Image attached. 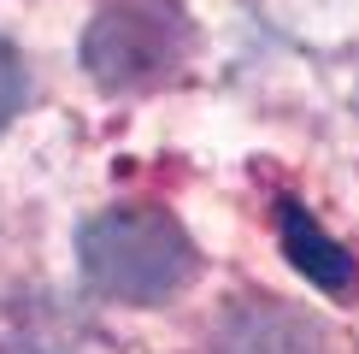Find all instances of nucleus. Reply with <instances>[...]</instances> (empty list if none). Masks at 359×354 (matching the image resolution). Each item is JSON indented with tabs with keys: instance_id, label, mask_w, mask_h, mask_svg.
Here are the masks:
<instances>
[{
	"instance_id": "20e7f679",
	"label": "nucleus",
	"mask_w": 359,
	"mask_h": 354,
	"mask_svg": "<svg viewBox=\"0 0 359 354\" xmlns=\"http://www.w3.org/2000/svg\"><path fill=\"white\" fill-rule=\"evenodd\" d=\"M283 248H289V260L301 266L318 289H330V295H348V289H353V260H348V248H336L294 201L283 206Z\"/></svg>"
},
{
	"instance_id": "7ed1b4c3",
	"label": "nucleus",
	"mask_w": 359,
	"mask_h": 354,
	"mask_svg": "<svg viewBox=\"0 0 359 354\" xmlns=\"http://www.w3.org/2000/svg\"><path fill=\"white\" fill-rule=\"evenodd\" d=\"M212 354H330V331L289 301H242L218 319Z\"/></svg>"
},
{
	"instance_id": "39448f33",
	"label": "nucleus",
	"mask_w": 359,
	"mask_h": 354,
	"mask_svg": "<svg viewBox=\"0 0 359 354\" xmlns=\"http://www.w3.org/2000/svg\"><path fill=\"white\" fill-rule=\"evenodd\" d=\"M18 107H24V65H18V53L0 41V130L18 118Z\"/></svg>"
},
{
	"instance_id": "f03ea898",
	"label": "nucleus",
	"mask_w": 359,
	"mask_h": 354,
	"mask_svg": "<svg viewBox=\"0 0 359 354\" xmlns=\"http://www.w3.org/2000/svg\"><path fill=\"white\" fill-rule=\"evenodd\" d=\"M194 29L177 0H112L83 36V71L100 88H159L189 65Z\"/></svg>"
},
{
	"instance_id": "f257e3e1",
	"label": "nucleus",
	"mask_w": 359,
	"mask_h": 354,
	"mask_svg": "<svg viewBox=\"0 0 359 354\" xmlns=\"http://www.w3.org/2000/svg\"><path fill=\"white\" fill-rule=\"evenodd\" d=\"M77 260H83V277L100 295L130 301V307L165 301V295L189 289V277L201 272V254H194L189 230L171 213H159V206L95 213L77 230Z\"/></svg>"
}]
</instances>
